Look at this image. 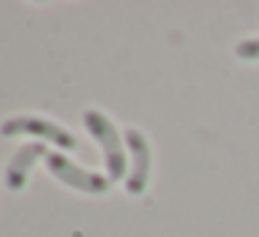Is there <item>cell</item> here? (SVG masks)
Here are the masks:
<instances>
[{
  "label": "cell",
  "instance_id": "1",
  "mask_svg": "<svg viewBox=\"0 0 259 237\" xmlns=\"http://www.w3.org/2000/svg\"><path fill=\"white\" fill-rule=\"evenodd\" d=\"M84 126H87V131L98 140V145L103 148L109 181H120L123 176H128V170H125V145L120 142V131L114 129L112 120H109L106 114L90 109V112L84 114Z\"/></svg>",
  "mask_w": 259,
  "mask_h": 237
},
{
  "label": "cell",
  "instance_id": "2",
  "mask_svg": "<svg viewBox=\"0 0 259 237\" xmlns=\"http://www.w3.org/2000/svg\"><path fill=\"white\" fill-rule=\"evenodd\" d=\"M48 170H51L56 179H62L64 184L75 187L81 192H90V195H103L109 192V176H101V173H92V170H84L78 168L75 162H70L64 153H48Z\"/></svg>",
  "mask_w": 259,
  "mask_h": 237
},
{
  "label": "cell",
  "instance_id": "3",
  "mask_svg": "<svg viewBox=\"0 0 259 237\" xmlns=\"http://www.w3.org/2000/svg\"><path fill=\"white\" fill-rule=\"evenodd\" d=\"M0 134L3 137L36 134V137H42V140H51L56 148H64V151H75V148H78V140H75L70 131H64L62 126L51 123V120H42V117H12L0 126Z\"/></svg>",
  "mask_w": 259,
  "mask_h": 237
},
{
  "label": "cell",
  "instance_id": "4",
  "mask_svg": "<svg viewBox=\"0 0 259 237\" xmlns=\"http://www.w3.org/2000/svg\"><path fill=\"white\" fill-rule=\"evenodd\" d=\"M125 148L131 151V170L125 176V190L131 195H142L148 187V176H151V148H148V140L142 137V131L128 129L125 131Z\"/></svg>",
  "mask_w": 259,
  "mask_h": 237
},
{
  "label": "cell",
  "instance_id": "5",
  "mask_svg": "<svg viewBox=\"0 0 259 237\" xmlns=\"http://www.w3.org/2000/svg\"><path fill=\"white\" fill-rule=\"evenodd\" d=\"M48 156V148L42 145V142H31V145H23L17 153L12 156V162H9L6 168V176H3V181H6V187L12 192H20L25 187V179H28V170L36 165V159Z\"/></svg>",
  "mask_w": 259,
  "mask_h": 237
},
{
  "label": "cell",
  "instance_id": "6",
  "mask_svg": "<svg viewBox=\"0 0 259 237\" xmlns=\"http://www.w3.org/2000/svg\"><path fill=\"white\" fill-rule=\"evenodd\" d=\"M237 56L245 59V62H259V36L242 40L240 45H237Z\"/></svg>",
  "mask_w": 259,
  "mask_h": 237
}]
</instances>
